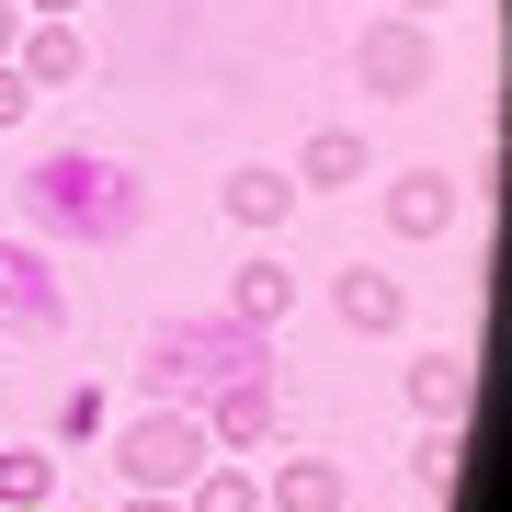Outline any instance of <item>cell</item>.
Masks as SVG:
<instances>
[{
	"label": "cell",
	"instance_id": "cell-1",
	"mask_svg": "<svg viewBox=\"0 0 512 512\" xmlns=\"http://www.w3.org/2000/svg\"><path fill=\"white\" fill-rule=\"evenodd\" d=\"M23 205H35V228H46V239H92V251L137 239V217H148L137 171H126V160H103V148H46L35 183H23Z\"/></svg>",
	"mask_w": 512,
	"mask_h": 512
},
{
	"label": "cell",
	"instance_id": "cell-2",
	"mask_svg": "<svg viewBox=\"0 0 512 512\" xmlns=\"http://www.w3.org/2000/svg\"><path fill=\"white\" fill-rule=\"evenodd\" d=\"M148 399H171V410H205L228 376H274V342H262L251 319H171V330H148Z\"/></svg>",
	"mask_w": 512,
	"mask_h": 512
},
{
	"label": "cell",
	"instance_id": "cell-3",
	"mask_svg": "<svg viewBox=\"0 0 512 512\" xmlns=\"http://www.w3.org/2000/svg\"><path fill=\"white\" fill-rule=\"evenodd\" d=\"M114 478H126V490H160V501H183L194 490V467L217 456V444H205V410H171V399H148L137 421H114Z\"/></svg>",
	"mask_w": 512,
	"mask_h": 512
},
{
	"label": "cell",
	"instance_id": "cell-4",
	"mask_svg": "<svg viewBox=\"0 0 512 512\" xmlns=\"http://www.w3.org/2000/svg\"><path fill=\"white\" fill-rule=\"evenodd\" d=\"M353 80H365V92H387V103H421V92L444 80V57H433V23H410V12L365 23V35H353Z\"/></svg>",
	"mask_w": 512,
	"mask_h": 512
},
{
	"label": "cell",
	"instance_id": "cell-5",
	"mask_svg": "<svg viewBox=\"0 0 512 512\" xmlns=\"http://www.w3.org/2000/svg\"><path fill=\"white\" fill-rule=\"evenodd\" d=\"M57 319H69V296H57L46 251L35 239H0V342H46Z\"/></svg>",
	"mask_w": 512,
	"mask_h": 512
},
{
	"label": "cell",
	"instance_id": "cell-6",
	"mask_svg": "<svg viewBox=\"0 0 512 512\" xmlns=\"http://www.w3.org/2000/svg\"><path fill=\"white\" fill-rule=\"evenodd\" d=\"M274 376H228L217 399H205V444H217V456H251V444H274Z\"/></svg>",
	"mask_w": 512,
	"mask_h": 512
},
{
	"label": "cell",
	"instance_id": "cell-7",
	"mask_svg": "<svg viewBox=\"0 0 512 512\" xmlns=\"http://www.w3.org/2000/svg\"><path fill=\"white\" fill-rule=\"evenodd\" d=\"M217 205H228V228L285 239V217H296V171H274V160H239L228 183H217Z\"/></svg>",
	"mask_w": 512,
	"mask_h": 512
},
{
	"label": "cell",
	"instance_id": "cell-8",
	"mask_svg": "<svg viewBox=\"0 0 512 512\" xmlns=\"http://www.w3.org/2000/svg\"><path fill=\"white\" fill-rule=\"evenodd\" d=\"M262 512H353L342 456H274V478H262Z\"/></svg>",
	"mask_w": 512,
	"mask_h": 512
},
{
	"label": "cell",
	"instance_id": "cell-9",
	"mask_svg": "<svg viewBox=\"0 0 512 512\" xmlns=\"http://www.w3.org/2000/svg\"><path fill=\"white\" fill-rule=\"evenodd\" d=\"M376 205H387V239H444L456 228V171H399Z\"/></svg>",
	"mask_w": 512,
	"mask_h": 512
},
{
	"label": "cell",
	"instance_id": "cell-10",
	"mask_svg": "<svg viewBox=\"0 0 512 512\" xmlns=\"http://www.w3.org/2000/svg\"><path fill=\"white\" fill-rule=\"evenodd\" d=\"M285 171H296V194H365V126H319Z\"/></svg>",
	"mask_w": 512,
	"mask_h": 512
},
{
	"label": "cell",
	"instance_id": "cell-11",
	"mask_svg": "<svg viewBox=\"0 0 512 512\" xmlns=\"http://www.w3.org/2000/svg\"><path fill=\"white\" fill-rule=\"evenodd\" d=\"M330 319L376 342V330H399V319H410V285H399V274H365V262H353V274H330Z\"/></svg>",
	"mask_w": 512,
	"mask_h": 512
},
{
	"label": "cell",
	"instance_id": "cell-12",
	"mask_svg": "<svg viewBox=\"0 0 512 512\" xmlns=\"http://www.w3.org/2000/svg\"><path fill=\"white\" fill-rule=\"evenodd\" d=\"M12 69L35 80V92H69V80L92 69V35H80V23H23V46H12Z\"/></svg>",
	"mask_w": 512,
	"mask_h": 512
},
{
	"label": "cell",
	"instance_id": "cell-13",
	"mask_svg": "<svg viewBox=\"0 0 512 512\" xmlns=\"http://www.w3.org/2000/svg\"><path fill=\"white\" fill-rule=\"evenodd\" d=\"M467 399H478V365H467V353H410V410L421 421H467Z\"/></svg>",
	"mask_w": 512,
	"mask_h": 512
},
{
	"label": "cell",
	"instance_id": "cell-14",
	"mask_svg": "<svg viewBox=\"0 0 512 512\" xmlns=\"http://www.w3.org/2000/svg\"><path fill=\"white\" fill-rule=\"evenodd\" d=\"M285 308H296V274L274 251H251L239 262V285H228V319H251V330H285Z\"/></svg>",
	"mask_w": 512,
	"mask_h": 512
},
{
	"label": "cell",
	"instance_id": "cell-15",
	"mask_svg": "<svg viewBox=\"0 0 512 512\" xmlns=\"http://www.w3.org/2000/svg\"><path fill=\"white\" fill-rule=\"evenodd\" d=\"M57 501V456L46 444H0V512H46Z\"/></svg>",
	"mask_w": 512,
	"mask_h": 512
},
{
	"label": "cell",
	"instance_id": "cell-16",
	"mask_svg": "<svg viewBox=\"0 0 512 512\" xmlns=\"http://www.w3.org/2000/svg\"><path fill=\"white\" fill-rule=\"evenodd\" d=\"M183 512H262V478H251V467H228V456H205V467H194V490H183Z\"/></svg>",
	"mask_w": 512,
	"mask_h": 512
},
{
	"label": "cell",
	"instance_id": "cell-17",
	"mask_svg": "<svg viewBox=\"0 0 512 512\" xmlns=\"http://www.w3.org/2000/svg\"><path fill=\"white\" fill-rule=\"evenodd\" d=\"M456 467H467V421H421V444H410V478H421V490H456Z\"/></svg>",
	"mask_w": 512,
	"mask_h": 512
},
{
	"label": "cell",
	"instance_id": "cell-18",
	"mask_svg": "<svg viewBox=\"0 0 512 512\" xmlns=\"http://www.w3.org/2000/svg\"><path fill=\"white\" fill-rule=\"evenodd\" d=\"M103 433H114L103 387H69V399H57V444H103Z\"/></svg>",
	"mask_w": 512,
	"mask_h": 512
},
{
	"label": "cell",
	"instance_id": "cell-19",
	"mask_svg": "<svg viewBox=\"0 0 512 512\" xmlns=\"http://www.w3.org/2000/svg\"><path fill=\"white\" fill-rule=\"evenodd\" d=\"M23 114H35V80H23V69H12V57H0V137H12V126H23Z\"/></svg>",
	"mask_w": 512,
	"mask_h": 512
},
{
	"label": "cell",
	"instance_id": "cell-20",
	"mask_svg": "<svg viewBox=\"0 0 512 512\" xmlns=\"http://www.w3.org/2000/svg\"><path fill=\"white\" fill-rule=\"evenodd\" d=\"M92 0H23V23H80Z\"/></svg>",
	"mask_w": 512,
	"mask_h": 512
},
{
	"label": "cell",
	"instance_id": "cell-21",
	"mask_svg": "<svg viewBox=\"0 0 512 512\" xmlns=\"http://www.w3.org/2000/svg\"><path fill=\"white\" fill-rule=\"evenodd\" d=\"M23 46V0H0V57H12Z\"/></svg>",
	"mask_w": 512,
	"mask_h": 512
},
{
	"label": "cell",
	"instance_id": "cell-22",
	"mask_svg": "<svg viewBox=\"0 0 512 512\" xmlns=\"http://www.w3.org/2000/svg\"><path fill=\"white\" fill-rule=\"evenodd\" d=\"M126 512H183V501H160V490H126Z\"/></svg>",
	"mask_w": 512,
	"mask_h": 512
},
{
	"label": "cell",
	"instance_id": "cell-23",
	"mask_svg": "<svg viewBox=\"0 0 512 512\" xmlns=\"http://www.w3.org/2000/svg\"><path fill=\"white\" fill-rule=\"evenodd\" d=\"M387 12H410V23H433V12H444V0H387Z\"/></svg>",
	"mask_w": 512,
	"mask_h": 512
}]
</instances>
